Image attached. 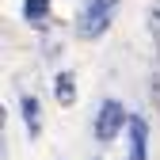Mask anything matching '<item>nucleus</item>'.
I'll return each instance as SVG.
<instances>
[{"label":"nucleus","instance_id":"f257e3e1","mask_svg":"<svg viewBox=\"0 0 160 160\" xmlns=\"http://www.w3.org/2000/svg\"><path fill=\"white\" fill-rule=\"evenodd\" d=\"M114 12H118V0H80L76 8V38L80 42H95V38H103L107 27L114 23Z\"/></svg>","mask_w":160,"mask_h":160},{"label":"nucleus","instance_id":"f03ea898","mask_svg":"<svg viewBox=\"0 0 160 160\" xmlns=\"http://www.w3.org/2000/svg\"><path fill=\"white\" fill-rule=\"evenodd\" d=\"M126 126H130L126 107L118 103V99H103V103H99V111H95V141H99V145H111Z\"/></svg>","mask_w":160,"mask_h":160},{"label":"nucleus","instance_id":"7ed1b4c3","mask_svg":"<svg viewBox=\"0 0 160 160\" xmlns=\"http://www.w3.org/2000/svg\"><path fill=\"white\" fill-rule=\"evenodd\" d=\"M126 137H130V152H126V160H149V122H145L141 114H130Z\"/></svg>","mask_w":160,"mask_h":160},{"label":"nucleus","instance_id":"20e7f679","mask_svg":"<svg viewBox=\"0 0 160 160\" xmlns=\"http://www.w3.org/2000/svg\"><path fill=\"white\" fill-rule=\"evenodd\" d=\"M19 111H23L27 137H38V133H42V111H38V99L34 95H23V99H19Z\"/></svg>","mask_w":160,"mask_h":160},{"label":"nucleus","instance_id":"39448f33","mask_svg":"<svg viewBox=\"0 0 160 160\" xmlns=\"http://www.w3.org/2000/svg\"><path fill=\"white\" fill-rule=\"evenodd\" d=\"M23 19L34 31H42L50 23V0H23Z\"/></svg>","mask_w":160,"mask_h":160},{"label":"nucleus","instance_id":"423d86ee","mask_svg":"<svg viewBox=\"0 0 160 160\" xmlns=\"http://www.w3.org/2000/svg\"><path fill=\"white\" fill-rule=\"evenodd\" d=\"M53 99L61 107H72L76 103V76L72 72H57V80H53Z\"/></svg>","mask_w":160,"mask_h":160}]
</instances>
